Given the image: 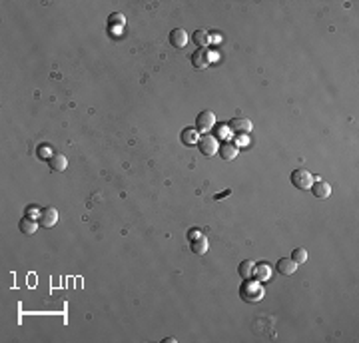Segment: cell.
Segmentation results:
<instances>
[{
	"label": "cell",
	"mask_w": 359,
	"mask_h": 343,
	"mask_svg": "<svg viewBox=\"0 0 359 343\" xmlns=\"http://www.w3.org/2000/svg\"><path fill=\"white\" fill-rule=\"evenodd\" d=\"M218 152H220V156H222L224 160H228V162H230V160H233L235 156H237V146H235V144L226 142V144H222V146H220V150H218Z\"/></svg>",
	"instance_id": "cell-15"
},
{
	"label": "cell",
	"mask_w": 359,
	"mask_h": 343,
	"mask_svg": "<svg viewBox=\"0 0 359 343\" xmlns=\"http://www.w3.org/2000/svg\"><path fill=\"white\" fill-rule=\"evenodd\" d=\"M228 124H230V130H233L237 134H248L252 130V122L248 118H231Z\"/></svg>",
	"instance_id": "cell-8"
},
{
	"label": "cell",
	"mask_w": 359,
	"mask_h": 343,
	"mask_svg": "<svg viewBox=\"0 0 359 343\" xmlns=\"http://www.w3.org/2000/svg\"><path fill=\"white\" fill-rule=\"evenodd\" d=\"M289 180H291V184L295 185L297 190H309L311 184H313V176L308 170H295V172H291Z\"/></svg>",
	"instance_id": "cell-2"
},
{
	"label": "cell",
	"mask_w": 359,
	"mask_h": 343,
	"mask_svg": "<svg viewBox=\"0 0 359 343\" xmlns=\"http://www.w3.org/2000/svg\"><path fill=\"white\" fill-rule=\"evenodd\" d=\"M190 243H192V252L198 254V256H204L207 252V237L205 236H202V237H198V239H194Z\"/></svg>",
	"instance_id": "cell-18"
},
{
	"label": "cell",
	"mask_w": 359,
	"mask_h": 343,
	"mask_svg": "<svg viewBox=\"0 0 359 343\" xmlns=\"http://www.w3.org/2000/svg\"><path fill=\"white\" fill-rule=\"evenodd\" d=\"M170 44L174 46V48H184L186 44H188V32L184 28H174L172 32H170Z\"/></svg>",
	"instance_id": "cell-7"
},
{
	"label": "cell",
	"mask_w": 359,
	"mask_h": 343,
	"mask_svg": "<svg viewBox=\"0 0 359 343\" xmlns=\"http://www.w3.org/2000/svg\"><path fill=\"white\" fill-rule=\"evenodd\" d=\"M194 42L200 46V48H207V44H209V32L207 30H196L194 32Z\"/></svg>",
	"instance_id": "cell-19"
},
{
	"label": "cell",
	"mask_w": 359,
	"mask_h": 343,
	"mask_svg": "<svg viewBox=\"0 0 359 343\" xmlns=\"http://www.w3.org/2000/svg\"><path fill=\"white\" fill-rule=\"evenodd\" d=\"M48 164H50V168H52L54 172H64L66 166H68L66 156H62V154H52L50 158H48Z\"/></svg>",
	"instance_id": "cell-14"
},
{
	"label": "cell",
	"mask_w": 359,
	"mask_h": 343,
	"mask_svg": "<svg viewBox=\"0 0 359 343\" xmlns=\"http://www.w3.org/2000/svg\"><path fill=\"white\" fill-rule=\"evenodd\" d=\"M56 222H58V211H56L54 208H44V210L40 211V215H38V224H40L42 228H52Z\"/></svg>",
	"instance_id": "cell-6"
},
{
	"label": "cell",
	"mask_w": 359,
	"mask_h": 343,
	"mask_svg": "<svg viewBox=\"0 0 359 343\" xmlns=\"http://www.w3.org/2000/svg\"><path fill=\"white\" fill-rule=\"evenodd\" d=\"M214 126H216V116H214V112L204 110V112H200L196 116V128H198V132L207 134Z\"/></svg>",
	"instance_id": "cell-3"
},
{
	"label": "cell",
	"mask_w": 359,
	"mask_h": 343,
	"mask_svg": "<svg viewBox=\"0 0 359 343\" xmlns=\"http://www.w3.org/2000/svg\"><path fill=\"white\" fill-rule=\"evenodd\" d=\"M248 144H250L248 134H237V138H235V146H248Z\"/></svg>",
	"instance_id": "cell-21"
},
{
	"label": "cell",
	"mask_w": 359,
	"mask_h": 343,
	"mask_svg": "<svg viewBox=\"0 0 359 343\" xmlns=\"http://www.w3.org/2000/svg\"><path fill=\"white\" fill-rule=\"evenodd\" d=\"M254 267H256V264H254V262H250V260L242 262V264H239V267H237L239 277H242V279H250V277L254 275Z\"/></svg>",
	"instance_id": "cell-17"
},
{
	"label": "cell",
	"mask_w": 359,
	"mask_h": 343,
	"mask_svg": "<svg viewBox=\"0 0 359 343\" xmlns=\"http://www.w3.org/2000/svg\"><path fill=\"white\" fill-rule=\"evenodd\" d=\"M291 260H293L297 265H299V264H306V262H308V249H304V247H297V249H293Z\"/></svg>",
	"instance_id": "cell-20"
},
{
	"label": "cell",
	"mask_w": 359,
	"mask_h": 343,
	"mask_svg": "<svg viewBox=\"0 0 359 343\" xmlns=\"http://www.w3.org/2000/svg\"><path fill=\"white\" fill-rule=\"evenodd\" d=\"M124 24H126V18L120 14V12H112L110 16H108V28H110V32H114V28H124Z\"/></svg>",
	"instance_id": "cell-16"
},
{
	"label": "cell",
	"mask_w": 359,
	"mask_h": 343,
	"mask_svg": "<svg viewBox=\"0 0 359 343\" xmlns=\"http://www.w3.org/2000/svg\"><path fill=\"white\" fill-rule=\"evenodd\" d=\"M204 234H202V230H198V228H192L190 232H188V239L190 241H194V239H198V237H202Z\"/></svg>",
	"instance_id": "cell-22"
},
{
	"label": "cell",
	"mask_w": 359,
	"mask_h": 343,
	"mask_svg": "<svg viewBox=\"0 0 359 343\" xmlns=\"http://www.w3.org/2000/svg\"><path fill=\"white\" fill-rule=\"evenodd\" d=\"M276 269H278L282 275H291V273H295V269H297V264H295L291 258H282V260H278V264H276Z\"/></svg>",
	"instance_id": "cell-12"
},
{
	"label": "cell",
	"mask_w": 359,
	"mask_h": 343,
	"mask_svg": "<svg viewBox=\"0 0 359 343\" xmlns=\"http://www.w3.org/2000/svg\"><path fill=\"white\" fill-rule=\"evenodd\" d=\"M209 62H212V56H209L207 48H198V50L192 54V66H194V68L204 70V68L209 66Z\"/></svg>",
	"instance_id": "cell-5"
},
{
	"label": "cell",
	"mask_w": 359,
	"mask_h": 343,
	"mask_svg": "<svg viewBox=\"0 0 359 343\" xmlns=\"http://www.w3.org/2000/svg\"><path fill=\"white\" fill-rule=\"evenodd\" d=\"M254 275H256V279L257 282H267L269 277H272V265H269L267 262H259V264H256V267H254Z\"/></svg>",
	"instance_id": "cell-10"
},
{
	"label": "cell",
	"mask_w": 359,
	"mask_h": 343,
	"mask_svg": "<svg viewBox=\"0 0 359 343\" xmlns=\"http://www.w3.org/2000/svg\"><path fill=\"white\" fill-rule=\"evenodd\" d=\"M230 194H231V190H226V192L218 194V196H216V200H222V198H226V196H230Z\"/></svg>",
	"instance_id": "cell-23"
},
{
	"label": "cell",
	"mask_w": 359,
	"mask_h": 343,
	"mask_svg": "<svg viewBox=\"0 0 359 343\" xmlns=\"http://www.w3.org/2000/svg\"><path fill=\"white\" fill-rule=\"evenodd\" d=\"M309 190H311V194H313L315 198L323 200V198H329V194H332V185H329L327 182H323V180H317V182L311 184Z\"/></svg>",
	"instance_id": "cell-9"
},
{
	"label": "cell",
	"mask_w": 359,
	"mask_h": 343,
	"mask_svg": "<svg viewBox=\"0 0 359 343\" xmlns=\"http://www.w3.org/2000/svg\"><path fill=\"white\" fill-rule=\"evenodd\" d=\"M180 140H182L186 146H196L198 140H200V132L196 126H190V128H184L182 134H180Z\"/></svg>",
	"instance_id": "cell-11"
},
{
	"label": "cell",
	"mask_w": 359,
	"mask_h": 343,
	"mask_svg": "<svg viewBox=\"0 0 359 343\" xmlns=\"http://www.w3.org/2000/svg\"><path fill=\"white\" fill-rule=\"evenodd\" d=\"M265 295V290L261 286V282H252V279H246V282L239 286V297L248 303H257L261 301Z\"/></svg>",
	"instance_id": "cell-1"
},
{
	"label": "cell",
	"mask_w": 359,
	"mask_h": 343,
	"mask_svg": "<svg viewBox=\"0 0 359 343\" xmlns=\"http://www.w3.org/2000/svg\"><path fill=\"white\" fill-rule=\"evenodd\" d=\"M198 148H200V152L204 154V156H212L220 150V144H218V140L214 138V136H209V134H205V136H200V140H198Z\"/></svg>",
	"instance_id": "cell-4"
},
{
	"label": "cell",
	"mask_w": 359,
	"mask_h": 343,
	"mask_svg": "<svg viewBox=\"0 0 359 343\" xmlns=\"http://www.w3.org/2000/svg\"><path fill=\"white\" fill-rule=\"evenodd\" d=\"M38 222L36 220H32L30 215H26V217H22L20 220V224H18V228H20V232L24 234V236H32V234H36V230H38Z\"/></svg>",
	"instance_id": "cell-13"
}]
</instances>
